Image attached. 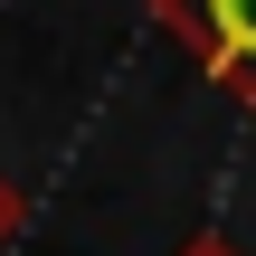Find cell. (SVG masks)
Segmentation results:
<instances>
[{"label": "cell", "mask_w": 256, "mask_h": 256, "mask_svg": "<svg viewBox=\"0 0 256 256\" xmlns=\"http://www.w3.org/2000/svg\"><path fill=\"white\" fill-rule=\"evenodd\" d=\"M162 28H180L200 48V66L256 114V0H152Z\"/></svg>", "instance_id": "cell-1"}, {"label": "cell", "mask_w": 256, "mask_h": 256, "mask_svg": "<svg viewBox=\"0 0 256 256\" xmlns=\"http://www.w3.org/2000/svg\"><path fill=\"white\" fill-rule=\"evenodd\" d=\"M19 218H28V200H19V180H10V171H0V247H10V238H19Z\"/></svg>", "instance_id": "cell-2"}, {"label": "cell", "mask_w": 256, "mask_h": 256, "mask_svg": "<svg viewBox=\"0 0 256 256\" xmlns=\"http://www.w3.org/2000/svg\"><path fill=\"white\" fill-rule=\"evenodd\" d=\"M180 256H247V247H238V238H218V228H200V238H190Z\"/></svg>", "instance_id": "cell-3"}]
</instances>
